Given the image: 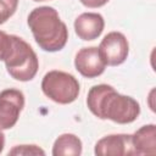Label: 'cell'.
<instances>
[{
  "instance_id": "obj_1",
  "label": "cell",
  "mask_w": 156,
  "mask_h": 156,
  "mask_svg": "<svg viewBox=\"0 0 156 156\" xmlns=\"http://www.w3.org/2000/svg\"><path fill=\"white\" fill-rule=\"evenodd\" d=\"M87 106L98 118L110 119L118 124L132 123L140 115V105L135 99L119 94L108 84L91 87L88 91Z\"/></svg>"
},
{
  "instance_id": "obj_2",
  "label": "cell",
  "mask_w": 156,
  "mask_h": 156,
  "mask_svg": "<svg viewBox=\"0 0 156 156\" xmlns=\"http://www.w3.org/2000/svg\"><path fill=\"white\" fill-rule=\"evenodd\" d=\"M27 23L40 49L49 52L60 51L68 40V29L58 12L51 6H40L30 11Z\"/></svg>"
},
{
  "instance_id": "obj_3",
  "label": "cell",
  "mask_w": 156,
  "mask_h": 156,
  "mask_svg": "<svg viewBox=\"0 0 156 156\" xmlns=\"http://www.w3.org/2000/svg\"><path fill=\"white\" fill-rule=\"evenodd\" d=\"M7 73L16 80H32L39 68V60L32 46L13 34L11 48L4 58Z\"/></svg>"
},
{
  "instance_id": "obj_4",
  "label": "cell",
  "mask_w": 156,
  "mask_h": 156,
  "mask_svg": "<svg viewBox=\"0 0 156 156\" xmlns=\"http://www.w3.org/2000/svg\"><path fill=\"white\" fill-rule=\"evenodd\" d=\"M41 90L44 95L54 102L67 105L77 100L80 87L78 79L73 74L52 69L43 77Z\"/></svg>"
},
{
  "instance_id": "obj_5",
  "label": "cell",
  "mask_w": 156,
  "mask_h": 156,
  "mask_svg": "<svg viewBox=\"0 0 156 156\" xmlns=\"http://www.w3.org/2000/svg\"><path fill=\"white\" fill-rule=\"evenodd\" d=\"M98 50L106 66H118L127 60L129 44L121 32H110L101 40Z\"/></svg>"
},
{
  "instance_id": "obj_6",
  "label": "cell",
  "mask_w": 156,
  "mask_h": 156,
  "mask_svg": "<svg viewBox=\"0 0 156 156\" xmlns=\"http://www.w3.org/2000/svg\"><path fill=\"white\" fill-rule=\"evenodd\" d=\"M24 107V95L18 89H5L0 93V129L12 128Z\"/></svg>"
},
{
  "instance_id": "obj_7",
  "label": "cell",
  "mask_w": 156,
  "mask_h": 156,
  "mask_svg": "<svg viewBox=\"0 0 156 156\" xmlns=\"http://www.w3.org/2000/svg\"><path fill=\"white\" fill-rule=\"evenodd\" d=\"M98 156H130L134 155L130 134H110L101 138L94 149Z\"/></svg>"
},
{
  "instance_id": "obj_8",
  "label": "cell",
  "mask_w": 156,
  "mask_h": 156,
  "mask_svg": "<svg viewBox=\"0 0 156 156\" xmlns=\"http://www.w3.org/2000/svg\"><path fill=\"white\" fill-rule=\"evenodd\" d=\"M76 69L85 78H95L105 72L106 63L102 61L96 46L82 48L74 57Z\"/></svg>"
},
{
  "instance_id": "obj_9",
  "label": "cell",
  "mask_w": 156,
  "mask_h": 156,
  "mask_svg": "<svg viewBox=\"0 0 156 156\" xmlns=\"http://www.w3.org/2000/svg\"><path fill=\"white\" fill-rule=\"evenodd\" d=\"M105 27L104 17L98 12L80 13L74 21V32L82 40L98 39Z\"/></svg>"
},
{
  "instance_id": "obj_10",
  "label": "cell",
  "mask_w": 156,
  "mask_h": 156,
  "mask_svg": "<svg viewBox=\"0 0 156 156\" xmlns=\"http://www.w3.org/2000/svg\"><path fill=\"white\" fill-rule=\"evenodd\" d=\"M134 155H155L156 154V126L146 124L132 134Z\"/></svg>"
},
{
  "instance_id": "obj_11",
  "label": "cell",
  "mask_w": 156,
  "mask_h": 156,
  "mask_svg": "<svg viewBox=\"0 0 156 156\" xmlns=\"http://www.w3.org/2000/svg\"><path fill=\"white\" fill-rule=\"evenodd\" d=\"M82 154V141L80 139L72 134H61L54 143L52 155L54 156H78Z\"/></svg>"
},
{
  "instance_id": "obj_12",
  "label": "cell",
  "mask_w": 156,
  "mask_h": 156,
  "mask_svg": "<svg viewBox=\"0 0 156 156\" xmlns=\"http://www.w3.org/2000/svg\"><path fill=\"white\" fill-rule=\"evenodd\" d=\"M18 6V0H0V24L13 16Z\"/></svg>"
},
{
  "instance_id": "obj_13",
  "label": "cell",
  "mask_w": 156,
  "mask_h": 156,
  "mask_svg": "<svg viewBox=\"0 0 156 156\" xmlns=\"http://www.w3.org/2000/svg\"><path fill=\"white\" fill-rule=\"evenodd\" d=\"M9 155L28 156V155H45V151L38 145H16L9 151Z\"/></svg>"
},
{
  "instance_id": "obj_14",
  "label": "cell",
  "mask_w": 156,
  "mask_h": 156,
  "mask_svg": "<svg viewBox=\"0 0 156 156\" xmlns=\"http://www.w3.org/2000/svg\"><path fill=\"white\" fill-rule=\"evenodd\" d=\"M12 37L13 34H7L6 32L0 30V61H4L7 55L12 44Z\"/></svg>"
},
{
  "instance_id": "obj_15",
  "label": "cell",
  "mask_w": 156,
  "mask_h": 156,
  "mask_svg": "<svg viewBox=\"0 0 156 156\" xmlns=\"http://www.w3.org/2000/svg\"><path fill=\"white\" fill-rule=\"evenodd\" d=\"M79 1L85 7H89V9H98L108 2V0H79Z\"/></svg>"
},
{
  "instance_id": "obj_16",
  "label": "cell",
  "mask_w": 156,
  "mask_h": 156,
  "mask_svg": "<svg viewBox=\"0 0 156 156\" xmlns=\"http://www.w3.org/2000/svg\"><path fill=\"white\" fill-rule=\"evenodd\" d=\"M4 146H5V135L2 133V129H0V154L4 150Z\"/></svg>"
},
{
  "instance_id": "obj_17",
  "label": "cell",
  "mask_w": 156,
  "mask_h": 156,
  "mask_svg": "<svg viewBox=\"0 0 156 156\" xmlns=\"http://www.w3.org/2000/svg\"><path fill=\"white\" fill-rule=\"evenodd\" d=\"M34 1H44V0H34Z\"/></svg>"
}]
</instances>
